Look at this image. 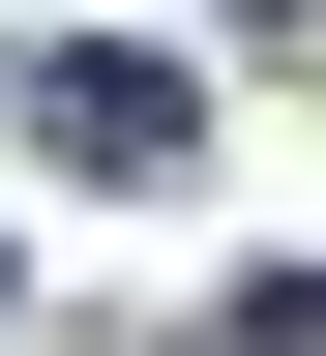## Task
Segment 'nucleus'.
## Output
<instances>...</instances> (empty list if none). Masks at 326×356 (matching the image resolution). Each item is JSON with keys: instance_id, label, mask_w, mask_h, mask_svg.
I'll use <instances>...</instances> for the list:
<instances>
[{"instance_id": "1", "label": "nucleus", "mask_w": 326, "mask_h": 356, "mask_svg": "<svg viewBox=\"0 0 326 356\" xmlns=\"http://www.w3.org/2000/svg\"><path fill=\"white\" fill-rule=\"evenodd\" d=\"M30 149H60V178H178V149H208V89L89 30V60H30Z\"/></svg>"}, {"instance_id": "2", "label": "nucleus", "mask_w": 326, "mask_h": 356, "mask_svg": "<svg viewBox=\"0 0 326 356\" xmlns=\"http://www.w3.org/2000/svg\"><path fill=\"white\" fill-rule=\"evenodd\" d=\"M238 356H326V267H238Z\"/></svg>"}]
</instances>
